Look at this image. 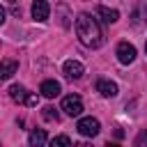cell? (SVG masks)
<instances>
[{"instance_id":"obj_1","label":"cell","mask_w":147,"mask_h":147,"mask_svg":"<svg viewBox=\"0 0 147 147\" xmlns=\"http://www.w3.org/2000/svg\"><path fill=\"white\" fill-rule=\"evenodd\" d=\"M76 37L87 48H99L103 44V32H101L96 18H92L90 14H78V18H76Z\"/></svg>"},{"instance_id":"obj_2","label":"cell","mask_w":147,"mask_h":147,"mask_svg":"<svg viewBox=\"0 0 147 147\" xmlns=\"http://www.w3.org/2000/svg\"><path fill=\"white\" fill-rule=\"evenodd\" d=\"M76 129H78L80 136H85V138H94V136L101 131V124H99V119H94V117H80Z\"/></svg>"},{"instance_id":"obj_3","label":"cell","mask_w":147,"mask_h":147,"mask_svg":"<svg viewBox=\"0 0 147 147\" xmlns=\"http://www.w3.org/2000/svg\"><path fill=\"white\" fill-rule=\"evenodd\" d=\"M62 110L69 115V117H78L83 113V99L78 94H69L62 99Z\"/></svg>"},{"instance_id":"obj_4","label":"cell","mask_w":147,"mask_h":147,"mask_svg":"<svg viewBox=\"0 0 147 147\" xmlns=\"http://www.w3.org/2000/svg\"><path fill=\"white\" fill-rule=\"evenodd\" d=\"M117 60L122 64H131L136 60V46L129 44V41H119L117 44Z\"/></svg>"},{"instance_id":"obj_5","label":"cell","mask_w":147,"mask_h":147,"mask_svg":"<svg viewBox=\"0 0 147 147\" xmlns=\"http://www.w3.org/2000/svg\"><path fill=\"white\" fill-rule=\"evenodd\" d=\"M48 16H51L48 2H46V0H34V2H32V18L39 21V23H44V21H48Z\"/></svg>"},{"instance_id":"obj_6","label":"cell","mask_w":147,"mask_h":147,"mask_svg":"<svg viewBox=\"0 0 147 147\" xmlns=\"http://www.w3.org/2000/svg\"><path fill=\"white\" fill-rule=\"evenodd\" d=\"M62 71H64L67 78H80V76L85 74V67H83L78 60H67L64 67H62Z\"/></svg>"},{"instance_id":"obj_7","label":"cell","mask_w":147,"mask_h":147,"mask_svg":"<svg viewBox=\"0 0 147 147\" xmlns=\"http://www.w3.org/2000/svg\"><path fill=\"white\" fill-rule=\"evenodd\" d=\"M96 92H99L101 96H106V99H113V96H117V85H115L113 80L99 78V80H96Z\"/></svg>"},{"instance_id":"obj_8","label":"cell","mask_w":147,"mask_h":147,"mask_svg":"<svg viewBox=\"0 0 147 147\" xmlns=\"http://www.w3.org/2000/svg\"><path fill=\"white\" fill-rule=\"evenodd\" d=\"M60 83L57 80H44L41 83V87H39V92H41V96H46V99H55L57 94H60Z\"/></svg>"},{"instance_id":"obj_9","label":"cell","mask_w":147,"mask_h":147,"mask_svg":"<svg viewBox=\"0 0 147 147\" xmlns=\"http://www.w3.org/2000/svg\"><path fill=\"white\" fill-rule=\"evenodd\" d=\"M18 69V62L16 60H0V80H7L16 74Z\"/></svg>"},{"instance_id":"obj_10","label":"cell","mask_w":147,"mask_h":147,"mask_svg":"<svg viewBox=\"0 0 147 147\" xmlns=\"http://www.w3.org/2000/svg\"><path fill=\"white\" fill-rule=\"evenodd\" d=\"M96 14H99V16H101V21H103V23H108V25H110V23H115V21L119 18V11H117V9H108V7H103V5H101V7H96Z\"/></svg>"},{"instance_id":"obj_11","label":"cell","mask_w":147,"mask_h":147,"mask_svg":"<svg viewBox=\"0 0 147 147\" xmlns=\"http://www.w3.org/2000/svg\"><path fill=\"white\" fill-rule=\"evenodd\" d=\"M28 94H30V92H28V90H25L23 85H18V83L9 87V96H11V99H14L16 103H25V99H28Z\"/></svg>"},{"instance_id":"obj_12","label":"cell","mask_w":147,"mask_h":147,"mask_svg":"<svg viewBox=\"0 0 147 147\" xmlns=\"http://www.w3.org/2000/svg\"><path fill=\"white\" fill-rule=\"evenodd\" d=\"M46 142H48V138H46V131L44 129H32L30 131V145L32 147H41Z\"/></svg>"},{"instance_id":"obj_13","label":"cell","mask_w":147,"mask_h":147,"mask_svg":"<svg viewBox=\"0 0 147 147\" xmlns=\"http://www.w3.org/2000/svg\"><path fill=\"white\" fill-rule=\"evenodd\" d=\"M41 117H44L46 122H60V115H57V110H55L53 106H46V108L41 110Z\"/></svg>"},{"instance_id":"obj_14","label":"cell","mask_w":147,"mask_h":147,"mask_svg":"<svg viewBox=\"0 0 147 147\" xmlns=\"http://www.w3.org/2000/svg\"><path fill=\"white\" fill-rule=\"evenodd\" d=\"M51 145H53V147H55V145H64V147H69V145H71V138H67V136H57V138L51 140Z\"/></svg>"},{"instance_id":"obj_15","label":"cell","mask_w":147,"mask_h":147,"mask_svg":"<svg viewBox=\"0 0 147 147\" xmlns=\"http://www.w3.org/2000/svg\"><path fill=\"white\" fill-rule=\"evenodd\" d=\"M145 145H147V131H140L136 138V147H145Z\"/></svg>"},{"instance_id":"obj_16","label":"cell","mask_w":147,"mask_h":147,"mask_svg":"<svg viewBox=\"0 0 147 147\" xmlns=\"http://www.w3.org/2000/svg\"><path fill=\"white\" fill-rule=\"evenodd\" d=\"M37 101H39V96H37V94H28V99H25V103H28V106H37Z\"/></svg>"},{"instance_id":"obj_17","label":"cell","mask_w":147,"mask_h":147,"mask_svg":"<svg viewBox=\"0 0 147 147\" xmlns=\"http://www.w3.org/2000/svg\"><path fill=\"white\" fill-rule=\"evenodd\" d=\"M5 16H7V14H5V9H2V7H0V25H2V23H5Z\"/></svg>"},{"instance_id":"obj_18","label":"cell","mask_w":147,"mask_h":147,"mask_svg":"<svg viewBox=\"0 0 147 147\" xmlns=\"http://www.w3.org/2000/svg\"><path fill=\"white\" fill-rule=\"evenodd\" d=\"M145 51H147V44H145Z\"/></svg>"},{"instance_id":"obj_19","label":"cell","mask_w":147,"mask_h":147,"mask_svg":"<svg viewBox=\"0 0 147 147\" xmlns=\"http://www.w3.org/2000/svg\"><path fill=\"white\" fill-rule=\"evenodd\" d=\"M11 2H16V0H11Z\"/></svg>"}]
</instances>
